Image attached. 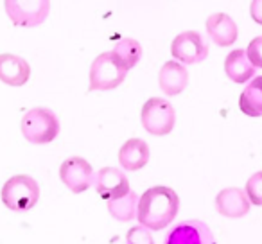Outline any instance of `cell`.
Returning a JSON list of instances; mask_svg holds the SVG:
<instances>
[{"label":"cell","instance_id":"obj_5","mask_svg":"<svg viewBox=\"0 0 262 244\" xmlns=\"http://www.w3.org/2000/svg\"><path fill=\"white\" fill-rule=\"evenodd\" d=\"M142 126L149 135L165 137L174 129L176 112L169 101L162 97H151L144 102L140 112Z\"/></svg>","mask_w":262,"mask_h":244},{"label":"cell","instance_id":"obj_18","mask_svg":"<svg viewBox=\"0 0 262 244\" xmlns=\"http://www.w3.org/2000/svg\"><path fill=\"white\" fill-rule=\"evenodd\" d=\"M113 54L117 56V59L120 61V65L126 70H131L137 63L140 61V56H142V47L137 40L133 38H122L115 43L113 47Z\"/></svg>","mask_w":262,"mask_h":244},{"label":"cell","instance_id":"obj_14","mask_svg":"<svg viewBox=\"0 0 262 244\" xmlns=\"http://www.w3.org/2000/svg\"><path fill=\"white\" fill-rule=\"evenodd\" d=\"M149 162V146L142 139H129L119 149V164L126 171H140Z\"/></svg>","mask_w":262,"mask_h":244},{"label":"cell","instance_id":"obj_3","mask_svg":"<svg viewBox=\"0 0 262 244\" xmlns=\"http://www.w3.org/2000/svg\"><path fill=\"white\" fill-rule=\"evenodd\" d=\"M22 135L26 137L27 142L36 144H49L58 137L59 133V120L49 108H31L22 117Z\"/></svg>","mask_w":262,"mask_h":244},{"label":"cell","instance_id":"obj_2","mask_svg":"<svg viewBox=\"0 0 262 244\" xmlns=\"http://www.w3.org/2000/svg\"><path fill=\"white\" fill-rule=\"evenodd\" d=\"M0 199L8 210L27 212L33 207H36L38 199H40V187H38L36 180L31 178L29 174L11 176L2 185Z\"/></svg>","mask_w":262,"mask_h":244},{"label":"cell","instance_id":"obj_16","mask_svg":"<svg viewBox=\"0 0 262 244\" xmlns=\"http://www.w3.org/2000/svg\"><path fill=\"white\" fill-rule=\"evenodd\" d=\"M239 108L248 117H262V76L248 83L239 97Z\"/></svg>","mask_w":262,"mask_h":244},{"label":"cell","instance_id":"obj_1","mask_svg":"<svg viewBox=\"0 0 262 244\" xmlns=\"http://www.w3.org/2000/svg\"><path fill=\"white\" fill-rule=\"evenodd\" d=\"M180 210V197L174 189L165 185H157L147 189L139 197L137 219L146 230H164L174 221Z\"/></svg>","mask_w":262,"mask_h":244},{"label":"cell","instance_id":"obj_11","mask_svg":"<svg viewBox=\"0 0 262 244\" xmlns=\"http://www.w3.org/2000/svg\"><path fill=\"white\" fill-rule=\"evenodd\" d=\"M158 84L167 97L180 95L189 84V70L185 69L183 63L174 61V59L164 63L160 74H158Z\"/></svg>","mask_w":262,"mask_h":244},{"label":"cell","instance_id":"obj_8","mask_svg":"<svg viewBox=\"0 0 262 244\" xmlns=\"http://www.w3.org/2000/svg\"><path fill=\"white\" fill-rule=\"evenodd\" d=\"M59 180L74 194H81L94 183V169L84 158L70 157L59 165Z\"/></svg>","mask_w":262,"mask_h":244},{"label":"cell","instance_id":"obj_4","mask_svg":"<svg viewBox=\"0 0 262 244\" xmlns=\"http://www.w3.org/2000/svg\"><path fill=\"white\" fill-rule=\"evenodd\" d=\"M127 70L120 65L117 56L110 52H102L94 59L88 74V90L90 92H106L120 86L126 79Z\"/></svg>","mask_w":262,"mask_h":244},{"label":"cell","instance_id":"obj_13","mask_svg":"<svg viewBox=\"0 0 262 244\" xmlns=\"http://www.w3.org/2000/svg\"><path fill=\"white\" fill-rule=\"evenodd\" d=\"M207 33L212 38L215 45L219 47H230L235 43L237 36V26L226 13H214L207 20Z\"/></svg>","mask_w":262,"mask_h":244},{"label":"cell","instance_id":"obj_9","mask_svg":"<svg viewBox=\"0 0 262 244\" xmlns=\"http://www.w3.org/2000/svg\"><path fill=\"white\" fill-rule=\"evenodd\" d=\"M94 185L99 196L106 201L115 199V197H122V196H126L127 192H131L127 176L124 174L120 169H115V167L101 169V171L97 172V176H95Z\"/></svg>","mask_w":262,"mask_h":244},{"label":"cell","instance_id":"obj_21","mask_svg":"<svg viewBox=\"0 0 262 244\" xmlns=\"http://www.w3.org/2000/svg\"><path fill=\"white\" fill-rule=\"evenodd\" d=\"M250 15L255 24L262 26V0H251L250 4Z\"/></svg>","mask_w":262,"mask_h":244},{"label":"cell","instance_id":"obj_10","mask_svg":"<svg viewBox=\"0 0 262 244\" xmlns=\"http://www.w3.org/2000/svg\"><path fill=\"white\" fill-rule=\"evenodd\" d=\"M250 199H248L244 189L239 187H226L215 196V210L223 217L239 219L250 212Z\"/></svg>","mask_w":262,"mask_h":244},{"label":"cell","instance_id":"obj_20","mask_svg":"<svg viewBox=\"0 0 262 244\" xmlns=\"http://www.w3.org/2000/svg\"><path fill=\"white\" fill-rule=\"evenodd\" d=\"M246 54L255 69H262V36H257L250 41V45L246 47Z\"/></svg>","mask_w":262,"mask_h":244},{"label":"cell","instance_id":"obj_17","mask_svg":"<svg viewBox=\"0 0 262 244\" xmlns=\"http://www.w3.org/2000/svg\"><path fill=\"white\" fill-rule=\"evenodd\" d=\"M137 207H139V196L133 190L122 197L108 201V212L113 219L120 223H127L137 217Z\"/></svg>","mask_w":262,"mask_h":244},{"label":"cell","instance_id":"obj_7","mask_svg":"<svg viewBox=\"0 0 262 244\" xmlns=\"http://www.w3.org/2000/svg\"><path fill=\"white\" fill-rule=\"evenodd\" d=\"M171 54L183 65H194L208 56V45L198 31H183L172 40Z\"/></svg>","mask_w":262,"mask_h":244},{"label":"cell","instance_id":"obj_15","mask_svg":"<svg viewBox=\"0 0 262 244\" xmlns=\"http://www.w3.org/2000/svg\"><path fill=\"white\" fill-rule=\"evenodd\" d=\"M225 72L228 79H232L237 84H244L255 76V66L248 59V54L244 49H235L225 59Z\"/></svg>","mask_w":262,"mask_h":244},{"label":"cell","instance_id":"obj_19","mask_svg":"<svg viewBox=\"0 0 262 244\" xmlns=\"http://www.w3.org/2000/svg\"><path fill=\"white\" fill-rule=\"evenodd\" d=\"M244 192H246L251 205L262 207V171L250 176V180L246 182V187H244Z\"/></svg>","mask_w":262,"mask_h":244},{"label":"cell","instance_id":"obj_6","mask_svg":"<svg viewBox=\"0 0 262 244\" xmlns=\"http://www.w3.org/2000/svg\"><path fill=\"white\" fill-rule=\"evenodd\" d=\"M4 9L15 26L36 27L49 16L51 0H4Z\"/></svg>","mask_w":262,"mask_h":244},{"label":"cell","instance_id":"obj_12","mask_svg":"<svg viewBox=\"0 0 262 244\" xmlns=\"http://www.w3.org/2000/svg\"><path fill=\"white\" fill-rule=\"evenodd\" d=\"M31 77V66L16 54H0V81L8 86H24Z\"/></svg>","mask_w":262,"mask_h":244}]
</instances>
